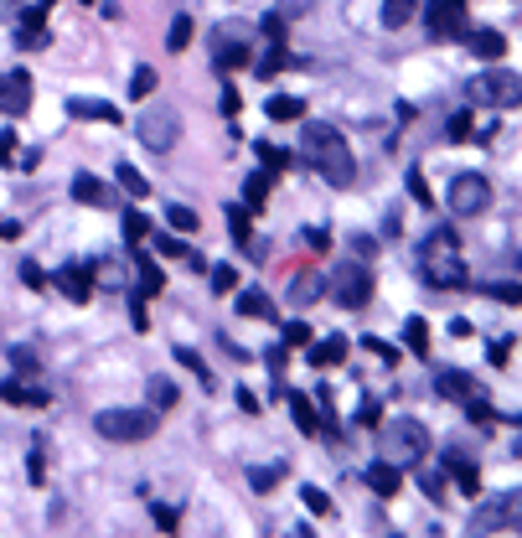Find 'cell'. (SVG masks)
<instances>
[{"instance_id":"obj_22","label":"cell","mask_w":522,"mask_h":538,"mask_svg":"<svg viewBox=\"0 0 522 538\" xmlns=\"http://www.w3.org/2000/svg\"><path fill=\"white\" fill-rule=\"evenodd\" d=\"M67 114H73V119H104V125H119V109L104 104V98H67Z\"/></svg>"},{"instance_id":"obj_49","label":"cell","mask_w":522,"mask_h":538,"mask_svg":"<svg viewBox=\"0 0 522 538\" xmlns=\"http://www.w3.org/2000/svg\"><path fill=\"white\" fill-rule=\"evenodd\" d=\"M486 357H491V367H507V357H512V342H507V336H496Z\"/></svg>"},{"instance_id":"obj_37","label":"cell","mask_w":522,"mask_h":538,"mask_svg":"<svg viewBox=\"0 0 522 538\" xmlns=\"http://www.w3.org/2000/svg\"><path fill=\"white\" fill-rule=\"evenodd\" d=\"M125 238H129V243H145V238H150V218L135 212V207L125 212Z\"/></svg>"},{"instance_id":"obj_60","label":"cell","mask_w":522,"mask_h":538,"mask_svg":"<svg viewBox=\"0 0 522 538\" xmlns=\"http://www.w3.org/2000/svg\"><path fill=\"white\" fill-rule=\"evenodd\" d=\"M305 243H311V249H326V243H332V233H326V228H311V233H305Z\"/></svg>"},{"instance_id":"obj_27","label":"cell","mask_w":522,"mask_h":538,"mask_svg":"<svg viewBox=\"0 0 522 538\" xmlns=\"http://www.w3.org/2000/svg\"><path fill=\"white\" fill-rule=\"evenodd\" d=\"M342 357H347V336H326V342L311 347V363H316V367H336Z\"/></svg>"},{"instance_id":"obj_36","label":"cell","mask_w":522,"mask_h":538,"mask_svg":"<svg viewBox=\"0 0 522 538\" xmlns=\"http://www.w3.org/2000/svg\"><path fill=\"white\" fill-rule=\"evenodd\" d=\"M404 342H409V347L419 352V357L429 352V326H425V316H414L409 326H404Z\"/></svg>"},{"instance_id":"obj_58","label":"cell","mask_w":522,"mask_h":538,"mask_svg":"<svg viewBox=\"0 0 522 538\" xmlns=\"http://www.w3.org/2000/svg\"><path fill=\"white\" fill-rule=\"evenodd\" d=\"M26 471H32V481H42V476H47V460H42V450H32V460H26Z\"/></svg>"},{"instance_id":"obj_30","label":"cell","mask_w":522,"mask_h":538,"mask_svg":"<svg viewBox=\"0 0 522 538\" xmlns=\"http://www.w3.org/2000/svg\"><path fill=\"white\" fill-rule=\"evenodd\" d=\"M280 67H290V52H285V42H270V52L253 63V73H259V78H274Z\"/></svg>"},{"instance_id":"obj_9","label":"cell","mask_w":522,"mask_h":538,"mask_svg":"<svg viewBox=\"0 0 522 538\" xmlns=\"http://www.w3.org/2000/svg\"><path fill=\"white\" fill-rule=\"evenodd\" d=\"M425 21L435 36H466V0H425Z\"/></svg>"},{"instance_id":"obj_41","label":"cell","mask_w":522,"mask_h":538,"mask_svg":"<svg viewBox=\"0 0 522 538\" xmlns=\"http://www.w3.org/2000/svg\"><path fill=\"white\" fill-rule=\"evenodd\" d=\"M212 290H218V295H233V290H238V269L233 264H218V269H212Z\"/></svg>"},{"instance_id":"obj_32","label":"cell","mask_w":522,"mask_h":538,"mask_svg":"<svg viewBox=\"0 0 522 538\" xmlns=\"http://www.w3.org/2000/svg\"><path fill=\"white\" fill-rule=\"evenodd\" d=\"M305 114V104L295 94H274L270 98V119H280V125H290V119H301Z\"/></svg>"},{"instance_id":"obj_50","label":"cell","mask_w":522,"mask_h":538,"mask_svg":"<svg viewBox=\"0 0 522 538\" xmlns=\"http://www.w3.org/2000/svg\"><path fill=\"white\" fill-rule=\"evenodd\" d=\"M150 518H156V528H160V533H176V522H181V518H176V507H156Z\"/></svg>"},{"instance_id":"obj_38","label":"cell","mask_w":522,"mask_h":538,"mask_svg":"<svg viewBox=\"0 0 522 538\" xmlns=\"http://www.w3.org/2000/svg\"><path fill=\"white\" fill-rule=\"evenodd\" d=\"M156 94V67H135V78H129V98H150Z\"/></svg>"},{"instance_id":"obj_24","label":"cell","mask_w":522,"mask_h":538,"mask_svg":"<svg viewBox=\"0 0 522 538\" xmlns=\"http://www.w3.org/2000/svg\"><path fill=\"white\" fill-rule=\"evenodd\" d=\"M270 187H274V171H253L249 181H243V207L259 212V207L270 202Z\"/></svg>"},{"instance_id":"obj_54","label":"cell","mask_w":522,"mask_h":538,"mask_svg":"<svg viewBox=\"0 0 522 538\" xmlns=\"http://www.w3.org/2000/svg\"><path fill=\"white\" fill-rule=\"evenodd\" d=\"M21 280H26V285H32V290H42V285H47V274H42V269H36L32 259L21 264Z\"/></svg>"},{"instance_id":"obj_17","label":"cell","mask_w":522,"mask_h":538,"mask_svg":"<svg viewBox=\"0 0 522 538\" xmlns=\"http://www.w3.org/2000/svg\"><path fill=\"white\" fill-rule=\"evenodd\" d=\"M445 471L455 476V487L466 491V497H476V491H481V471H476V460H466L460 450H445Z\"/></svg>"},{"instance_id":"obj_44","label":"cell","mask_w":522,"mask_h":538,"mask_svg":"<svg viewBox=\"0 0 522 538\" xmlns=\"http://www.w3.org/2000/svg\"><path fill=\"white\" fill-rule=\"evenodd\" d=\"M176 363H181V367H191V373H197L202 383H212V373H207V363H202V357H197L191 347H176Z\"/></svg>"},{"instance_id":"obj_62","label":"cell","mask_w":522,"mask_h":538,"mask_svg":"<svg viewBox=\"0 0 522 538\" xmlns=\"http://www.w3.org/2000/svg\"><path fill=\"white\" fill-rule=\"evenodd\" d=\"M5 16H11V0H0V21H5Z\"/></svg>"},{"instance_id":"obj_15","label":"cell","mask_w":522,"mask_h":538,"mask_svg":"<svg viewBox=\"0 0 522 538\" xmlns=\"http://www.w3.org/2000/svg\"><path fill=\"white\" fill-rule=\"evenodd\" d=\"M435 388H440L450 404H466V398L481 394V388H476V378H471V373H460V367H445L440 378H435Z\"/></svg>"},{"instance_id":"obj_25","label":"cell","mask_w":522,"mask_h":538,"mask_svg":"<svg viewBox=\"0 0 522 538\" xmlns=\"http://www.w3.org/2000/svg\"><path fill=\"white\" fill-rule=\"evenodd\" d=\"M414 16H419V0H383V26H388V32L409 26Z\"/></svg>"},{"instance_id":"obj_28","label":"cell","mask_w":522,"mask_h":538,"mask_svg":"<svg viewBox=\"0 0 522 538\" xmlns=\"http://www.w3.org/2000/svg\"><path fill=\"white\" fill-rule=\"evenodd\" d=\"M285 460H274V466H253V471H249V487L253 491H274V487H280V481H285Z\"/></svg>"},{"instance_id":"obj_51","label":"cell","mask_w":522,"mask_h":538,"mask_svg":"<svg viewBox=\"0 0 522 538\" xmlns=\"http://www.w3.org/2000/svg\"><path fill=\"white\" fill-rule=\"evenodd\" d=\"M419 487H425L429 502H445V481H440V476H419Z\"/></svg>"},{"instance_id":"obj_18","label":"cell","mask_w":522,"mask_h":538,"mask_svg":"<svg viewBox=\"0 0 522 538\" xmlns=\"http://www.w3.org/2000/svg\"><path fill=\"white\" fill-rule=\"evenodd\" d=\"M502 528H512V507H507V497L502 502H486L471 518V533H502Z\"/></svg>"},{"instance_id":"obj_23","label":"cell","mask_w":522,"mask_h":538,"mask_svg":"<svg viewBox=\"0 0 522 538\" xmlns=\"http://www.w3.org/2000/svg\"><path fill=\"white\" fill-rule=\"evenodd\" d=\"M238 311L249 321H280V311H274V301L264 290H243V295H238Z\"/></svg>"},{"instance_id":"obj_43","label":"cell","mask_w":522,"mask_h":538,"mask_svg":"<svg viewBox=\"0 0 522 538\" xmlns=\"http://www.w3.org/2000/svg\"><path fill=\"white\" fill-rule=\"evenodd\" d=\"M471 135H476V119H471V109H460L455 114V119H450V140H471Z\"/></svg>"},{"instance_id":"obj_6","label":"cell","mask_w":522,"mask_h":538,"mask_svg":"<svg viewBox=\"0 0 522 538\" xmlns=\"http://www.w3.org/2000/svg\"><path fill=\"white\" fill-rule=\"evenodd\" d=\"M135 135H140L145 150H156V156H166L176 140H181V119H176L171 104H150V109L135 119Z\"/></svg>"},{"instance_id":"obj_61","label":"cell","mask_w":522,"mask_h":538,"mask_svg":"<svg viewBox=\"0 0 522 538\" xmlns=\"http://www.w3.org/2000/svg\"><path fill=\"white\" fill-rule=\"evenodd\" d=\"M21 233V222H11V218H0V238H16Z\"/></svg>"},{"instance_id":"obj_33","label":"cell","mask_w":522,"mask_h":538,"mask_svg":"<svg viewBox=\"0 0 522 538\" xmlns=\"http://www.w3.org/2000/svg\"><path fill=\"white\" fill-rule=\"evenodd\" d=\"M166 47H171V52H187V47H191V16H176V21H171Z\"/></svg>"},{"instance_id":"obj_31","label":"cell","mask_w":522,"mask_h":538,"mask_svg":"<svg viewBox=\"0 0 522 538\" xmlns=\"http://www.w3.org/2000/svg\"><path fill=\"white\" fill-rule=\"evenodd\" d=\"M156 253H160V259H187V264L202 269V259H197V253H191L181 238H171V233H156Z\"/></svg>"},{"instance_id":"obj_63","label":"cell","mask_w":522,"mask_h":538,"mask_svg":"<svg viewBox=\"0 0 522 538\" xmlns=\"http://www.w3.org/2000/svg\"><path fill=\"white\" fill-rule=\"evenodd\" d=\"M78 5H94V0H78Z\"/></svg>"},{"instance_id":"obj_8","label":"cell","mask_w":522,"mask_h":538,"mask_svg":"<svg viewBox=\"0 0 522 538\" xmlns=\"http://www.w3.org/2000/svg\"><path fill=\"white\" fill-rule=\"evenodd\" d=\"M332 301L342 305V311H363V305L373 301V269L367 264H342L332 274Z\"/></svg>"},{"instance_id":"obj_5","label":"cell","mask_w":522,"mask_h":538,"mask_svg":"<svg viewBox=\"0 0 522 538\" xmlns=\"http://www.w3.org/2000/svg\"><path fill=\"white\" fill-rule=\"evenodd\" d=\"M156 409H104L94 414V429L104 440H119V445H135V440H150L156 435Z\"/></svg>"},{"instance_id":"obj_2","label":"cell","mask_w":522,"mask_h":538,"mask_svg":"<svg viewBox=\"0 0 522 538\" xmlns=\"http://www.w3.org/2000/svg\"><path fill=\"white\" fill-rule=\"evenodd\" d=\"M419 274H425V285H435V290L471 285L466 259H460V233L455 228H435V233L419 243Z\"/></svg>"},{"instance_id":"obj_55","label":"cell","mask_w":522,"mask_h":538,"mask_svg":"<svg viewBox=\"0 0 522 538\" xmlns=\"http://www.w3.org/2000/svg\"><path fill=\"white\" fill-rule=\"evenodd\" d=\"M383 419V409H378V398H367L363 409H357V425H378Z\"/></svg>"},{"instance_id":"obj_52","label":"cell","mask_w":522,"mask_h":538,"mask_svg":"<svg viewBox=\"0 0 522 538\" xmlns=\"http://www.w3.org/2000/svg\"><path fill=\"white\" fill-rule=\"evenodd\" d=\"M363 347H367V352H378L383 363H398V352H394V347H388V342H383V336H367Z\"/></svg>"},{"instance_id":"obj_48","label":"cell","mask_w":522,"mask_h":538,"mask_svg":"<svg viewBox=\"0 0 522 538\" xmlns=\"http://www.w3.org/2000/svg\"><path fill=\"white\" fill-rule=\"evenodd\" d=\"M466 414H471L476 425H491V419H496V414H491L486 404H481V394H476V398H466Z\"/></svg>"},{"instance_id":"obj_57","label":"cell","mask_w":522,"mask_h":538,"mask_svg":"<svg viewBox=\"0 0 522 538\" xmlns=\"http://www.w3.org/2000/svg\"><path fill=\"white\" fill-rule=\"evenodd\" d=\"M238 409H243V414H259V398H253V388H238Z\"/></svg>"},{"instance_id":"obj_4","label":"cell","mask_w":522,"mask_h":538,"mask_svg":"<svg viewBox=\"0 0 522 538\" xmlns=\"http://www.w3.org/2000/svg\"><path fill=\"white\" fill-rule=\"evenodd\" d=\"M466 98L471 104H491V109H517L522 104V73L512 67H486L466 83Z\"/></svg>"},{"instance_id":"obj_53","label":"cell","mask_w":522,"mask_h":538,"mask_svg":"<svg viewBox=\"0 0 522 538\" xmlns=\"http://www.w3.org/2000/svg\"><path fill=\"white\" fill-rule=\"evenodd\" d=\"M16 135H11V129H5V135H0V166H11V160H16Z\"/></svg>"},{"instance_id":"obj_29","label":"cell","mask_w":522,"mask_h":538,"mask_svg":"<svg viewBox=\"0 0 522 538\" xmlns=\"http://www.w3.org/2000/svg\"><path fill=\"white\" fill-rule=\"evenodd\" d=\"M135 269H140V295H160V290H166V274H160V264L156 259H135Z\"/></svg>"},{"instance_id":"obj_13","label":"cell","mask_w":522,"mask_h":538,"mask_svg":"<svg viewBox=\"0 0 522 538\" xmlns=\"http://www.w3.org/2000/svg\"><path fill=\"white\" fill-rule=\"evenodd\" d=\"M73 202H83V207H114V191L104 187L94 171H78V176H73Z\"/></svg>"},{"instance_id":"obj_20","label":"cell","mask_w":522,"mask_h":538,"mask_svg":"<svg viewBox=\"0 0 522 538\" xmlns=\"http://www.w3.org/2000/svg\"><path fill=\"white\" fill-rule=\"evenodd\" d=\"M285 404H290V419L301 425V435H316V429H321V414H316V404H311V394H301V388H295V394H285Z\"/></svg>"},{"instance_id":"obj_14","label":"cell","mask_w":522,"mask_h":538,"mask_svg":"<svg viewBox=\"0 0 522 538\" xmlns=\"http://www.w3.org/2000/svg\"><path fill=\"white\" fill-rule=\"evenodd\" d=\"M212 63L228 73V67H243V63H253V52L238 42V36H228V32H218L212 36Z\"/></svg>"},{"instance_id":"obj_1","label":"cell","mask_w":522,"mask_h":538,"mask_svg":"<svg viewBox=\"0 0 522 538\" xmlns=\"http://www.w3.org/2000/svg\"><path fill=\"white\" fill-rule=\"evenodd\" d=\"M301 166H311V171L326 181V187H352L357 181V160H352L347 140H342V129L336 125H321V119H311V125H301Z\"/></svg>"},{"instance_id":"obj_3","label":"cell","mask_w":522,"mask_h":538,"mask_svg":"<svg viewBox=\"0 0 522 538\" xmlns=\"http://www.w3.org/2000/svg\"><path fill=\"white\" fill-rule=\"evenodd\" d=\"M378 456L394 460L398 471L404 466H419V460L429 456V429L419 425V419H394V425L378 429Z\"/></svg>"},{"instance_id":"obj_19","label":"cell","mask_w":522,"mask_h":538,"mask_svg":"<svg viewBox=\"0 0 522 538\" xmlns=\"http://www.w3.org/2000/svg\"><path fill=\"white\" fill-rule=\"evenodd\" d=\"M367 487H373V491H378V497H394V491L398 487H404V476H398V466H394V460H373V466H367Z\"/></svg>"},{"instance_id":"obj_34","label":"cell","mask_w":522,"mask_h":538,"mask_svg":"<svg viewBox=\"0 0 522 538\" xmlns=\"http://www.w3.org/2000/svg\"><path fill=\"white\" fill-rule=\"evenodd\" d=\"M119 187H125L129 197H135V202H140V197H150V181H145V176L135 171V166H119Z\"/></svg>"},{"instance_id":"obj_59","label":"cell","mask_w":522,"mask_h":538,"mask_svg":"<svg viewBox=\"0 0 522 538\" xmlns=\"http://www.w3.org/2000/svg\"><path fill=\"white\" fill-rule=\"evenodd\" d=\"M16 367H21V373H36V357H32V347H16Z\"/></svg>"},{"instance_id":"obj_26","label":"cell","mask_w":522,"mask_h":538,"mask_svg":"<svg viewBox=\"0 0 522 538\" xmlns=\"http://www.w3.org/2000/svg\"><path fill=\"white\" fill-rule=\"evenodd\" d=\"M0 398H5V404H32V409H42V404H47V394H42V388H26V383H16V378L0 383Z\"/></svg>"},{"instance_id":"obj_47","label":"cell","mask_w":522,"mask_h":538,"mask_svg":"<svg viewBox=\"0 0 522 538\" xmlns=\"http://www.w3.org/2000/svg\"><path fill=\"white\" fill-rule=\"evenodd\" d=\"M491 301H507V305H522V285H486Z\"/></svg>"},{"instance_id":"obj_16","label":"cell","mask_w":522,"mask_h":538,"mask_svg":"<svg viewBox=\"0 0 522 538\" xmlns=\"http://www.w3.org/2000/svg\"><path fill=\"white\" fill-rule=\"evenodd\" d=\"M321 290H326L321 269H301V274L290 280V305H295V311H305L311 301H321Z\"/></svg>"},{"instance_id":"obj_56","label":"cell","mask_w":522,"mask_h":538,"mask_svg":"<svg viewBox=\"0 0 522 538\" xmlns=\"http://www.w3.org/2000/svg\"><path fill=\"white\" fill-rule=\"evenodd\" d=\"M238 109H243V104H238V88H222V114L238 119Z\"/></svg>"},{"instance_id":"obj_11","label":"cell","mask_w":522,"mask_h":538,"mask_svg":"<svg viewBox=\"0 0 522 538\" xmlns=\"http://www.w3.org/2000/svg\"><path fill=\"white\" fill-rule=\"evenodd\" d=\"M52 16V0H42V5H32V11H26V16H21V26H16V47H47V26H42V21Z\"/></svg>"},{"instance_id":"obj_46","label":"cell","mask_w":522,"mask_h":538,"mask_svg":"<svg viewBox=\"0 0 522 538\" xmlns=\"http://www.w3.org/2000/svg\"><path fill=\"white\" fill-rule=\"evenodd\" d=\"M409 197H414L419 207H429V202H435V197H429V187H425V171H409Z\"/></svg>"},{"instance_id":"obj_35","label":"cell","mask_w":522,"mask_h":538,"mask_svg":"<svg viewBox=\"0 0 522 538\" xmlns=\"http://www.w3.org/2000/svg\"><path fill=\"white\" fill-rule=\"evenodd\" d=\"M166 222H171L176 233H197V212H191V207H181V202L166 207Z\"/></svg>"},{"instance_id":"obj_12","label":"cell","mask_w":522,"mask_h":538,"mask_svg":"<svg viewBox=\"0 0 522 538\" xmlns=\"http://www.w3.org/2000/svg\"><path fill=\"white\" fill-rule=\"evenodd\" d=\"M57 290H63L67 301H88L94 295V264H63L57 269Z\"/></svg>"},{"instance_id":"obj_21","label":"cell","mask_w":522,"mask_h":538,"mask_svg":"<svg viewBox=\"0 0 522 538\" xmlns=\"http://www.w3.org/2000/svg\"><path fill=\"white\" fill-rule=\"evenodd\" d=\"M466 47H471L481 63H496V57H507V36L502 32H466Z\"/></svg>"},{"instance_id":"obj_10","label":"cell","mask_w":522,"mask_h":538,"mask_svg":"<svg viewBox=\"0 0 522 538\" xmlns=\"http://www.w3.org/2000/svg\"><path fill=\"white\" fill-rule=\"evenodd\" d=\"M26 109H32V73L26 67L0 73V114H26Z\"/></svg>"},{"instance_id":"obj_7","label":"cell","mask_w":522,"mask_h":538,"mask_svg":"<svg viewBox=\"0 0 522 538\" xmlns=\"http://www.w3.org/2000/svg\"><path fill=\"white\" fill-rule=\"evenodd\" d=\"M445 202H450V212H455V218H476V212H486V207H491V181L481 171H466V176H455V181H450Z\"/></svg>"},{"instance_id":"obj_40","label":"cell","mask_w":522,"mask_h":538,"mask_svg":"<svg viewBox=\"0 0 522 538\" xmlns=\"http://www.w3.org/2000/svg\"><path fill=\"white\" fill-rule=\"evenodd\" d=\"M259 160H264V171H285L290 166V156L280 150V145H270V140H259Z\"/></svg>"},{"instance_id":"obj_45","label":"cell","mask_w":522,"mask_h":538,"mask_svg":"<svg viewBox=\"0 0 522 538\" xmlns=\"http://www.w3.org/2000/svg\"><path fill=\"white\" fill-rule=\"evenodd\" d=\"M311 342H316V336H311L305 321H290V326H285V347H311Z\"/></svg>"},{"instance_id":"obj_39","label":"cell","mask_w":522,"mask_h":538,"mask_svg":"<svg viewBox=\"0 0 522 538\" xmlns=\"http://www.w3.org/2000/svg\"><path fill=\"white\" fill-rule=\"evenodd\" d=\"M150 404H156V409H171L176 404V383L171 378H150Z\"/></svg>"},{"instance_id":"obj_42","label":"cell","mask_w":522,"mask_h":538,"mask_svg":"<svg viewBox=\"0 0 522 538\" xmlns=\"http://www.w3.org/2000/svg\"><path fill=\"white\" fill-rule=\"evenodd\" d=\"M301 502L311 507L316 518H326V512H332V497H326V491H321V487H301Z\"/></svg>"}]
</instances>
